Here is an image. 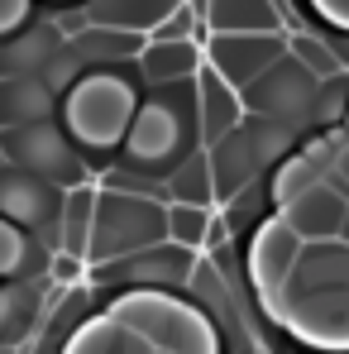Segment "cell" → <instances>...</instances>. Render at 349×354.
I'll return each mask as SVG.
<instances>
[{
  "mask_svg": "<svg viewBox=\"0 0 349 354\" xmlns=\"http://www.w3.org/2000/svg\"><path fill=\"white\" fill-rule=\"evenodd\" d=\"M273 321H283L311 345L349 350V244L345 239H306L287 283L263 301Z\"/></svg>",
  "mask_w": 349,
  "mask_h": 354,
  "instance_id": "obj_1",
  "label": "cell"
},
{
  "mask_svg": "<svg viewBox=\"0 0 349 354\" xmlns=\"http://www.w3.org/2000/svg\"><path fill=\"white\" fill-rule=\"evenodd\" d=\"M106 316H115L129 330H139L153 350L220 354V330H216V321H211L201 306L177 301V297L158 292V288H134V292L115 297V301L106 306Z\"/></svg>",
  "mask_w": 349,
  "mask_h": 354,
  "instance_id": "obj_2",
  "label": "cell"
},
{
  "mask_svg": "<svg viewBox=\"0 0 349 354\" xmlns=\"http://www.w3.org/2000/svg\"><path fill=\"white\" fill-rule=\"evenodd\" d=\"M139 111L134 86L115 72H86L62 96V129L82 149H115L124 144V129Z\"/></svg>",
  "mask_w": 349,
  "mask_h": 354,
  "instance_id": "obj_3",
  "label": "cell"
},
{
  "mask_svg": "<svg viewBox=\"0 0 349 354\" xmlns=\"http://www.w3.org/2000/svg\"><path fill=\"white\" fill-rule=\"evenodd\" d=\"M158 239H168V206L163 201H153L144 192H120V187L96 196V221H91V244H86L91 263L139 254Z\"/></svg>",
  "mask_w": 349,
  "mask_h": 354,
  "instance_id": "obj_4",
  "label": "cell"
},
{
  "mask_svg": "<svg viewBox=\"0 0 349 354\" xmlns=\"http://www.w3.org/2000/svg\"><path fill=\"white\" fill-rule=\"evenodd\" d=\"M0 149H5L10 163L34 168L39 177H48L53 187H82V177H86V168L77 163V149H72L67 129H58L53 120L0 129Z\"/></svg>",
  "mask_w": 349,
  "mask_h": 354,
  "instance_id": "obj_5",
  "label": "cell"
},
{
  "mask_svg": "<svg viewBox=\"0 0 349 354\" xmlns=\"http://www.w3.org/2000/svg\"><path fill=\"white\" fill-rule=\"evenodd\" d=\"M316 77L301 67L296 58H283L273 62V67H263L239 96H244V111L254 106V111H263V115H278V120H296L311 111V101H316Z\"/></svg>",
  "mask_w": 349,
  "mask_h": 354,
  "instance_id": "obj_6",
  "label": "cell"
},
{
  "mask_svg": "<svg viewBox=\"0 0 349 354\" xmlns=\"http://www.w3.org/2000/svg\"><path fill=\"white\" fill-rule=\"evenodd\" d=\"M287 53V34L283 29H268V34H211L206 39V67H216L230 86H249L263 67Z\"/></svg>",
  "mask_w": 349,
  "mask_h": 354,
  "instance_id": "obj_7",
  "label": "cell"
},
{
  "mask_svg": "<svg viewBox=\"0 0 349 354\" xmlns=\"http://www.w3.org/2000/svg\"><path fill=\"white\" fill-rule=\"evenodd\" d=\"M96 268V283H111L115 273H124L129 283H139V288H158V283H191V273H196V249H187V244H149V249H139V254H124V259H101V263H91Z\"/></svg>",
  "mask_w": 349,
  "mask_h": 354,
  "instance_id": "obj_8",
  "label": "cell"
},
{
  "mask_svg": "<svg viewBox=\"0 0 349 354\" xmlns=\"http://www.w3.org/2000/svg\"><path fill=\"white\" fill-rule=\"evenodd\" d=\"M301 244H306V239L296 235L283 216H268V221L254 230V244H249V278H254V288H258L263 301L287 283V273H292V263H296V254H301Z\"/></svg>",
  "mask_w": 349,
  "mask_h": 354,
  "instance_id": "obj_9",
  "label": "cell"
},
{
  "mask_svg": "<svg viewBox=\"0 0 349 354\" xmlns=\"http://www.w3.org/2000/svg\"><path fill=\"white\" fill-rule=\"evenodd\" d=\"M345 211H349V196L340 187H330L326 177L306 192H296L287 206H278V216L287 221L301 239H335L340 225H345Z\"/></svg>",
  "mask_w": 349,
  "mask_h": 354,
  "instance_id": "obj_10",
  "label": "cell"
},
{
  "mask_svg": "<svg viewBox=\"0 0 349 354\" xmlns=\"http://www.w3.org/2000/svg\"><path fill=\"white\" fill-rule=\"evenodd\" d=\"M58 211V196H53V182L39 177L34 168H0V216L15 221L19 230L24 225H44L48 216Z\"/></svg>",
  "mask_w": 349,
  "mask_h": 354,
  "instance_id": "obj_11",
  "label": "cell"
},
{
  "mask_svg": "<svg viewBox=\"0 0 349 354\" xmlns=\"http://www.w3.org/2000/svg\"><path fill=\"white\" fill-rule=\"evenodd\" d=\"M177 149H182L177 115L163 101H144L129 120V129H124V153L134 163H168V158H177Z\"/></svg>",
  "mask_w": 349,
  "mask_h": 354,
  "instance_id": "obj_12",
  "label": "cell"
},
{
  "mask_svg": "<svg viewBox=\"0 0 349 354\" xmlns=\"http://www.w3.org/2000/svg\"><path fill=\"white\" fill-rule=\"evenodd\" d=\"M340 144H345V129H340V134H326V139H316V144H306L301 153H287V158L273 168V182H268L273 201H278V206H287L296 192L316 187L321 177L335 168V153H340Z\"/></svg>",
  "mask_w": 349,
  "mask_h": 354,
  "instance_id": "obj_13",
  "label": "cell"
},
{
  "mask_svg": "<svg viewBox=\"0 0 349 354\" xmlns=\"http://www.w3.org/2000/svg\"><path fill=\"white\" fill-rule=\"evenodd\" d=\"M196 77H201V86H196V120H201V139H206V144H216V139H225L234 124L244 120V96H239V86H230L216 67H201Z\"/></svg>",
  "mask_w": 349,
  "mask_h": 354,
  "instance_id": "obj_14",
  "label": "cell"
},
{
  "mask_svg": "<svg viewBox=\"0 0 349 354\" xmlns=\"http://www.w3.org/2000/svg\"><path fill=\"white\" fill-rule=\"evenodd\" d=\"M53 86L39 77H5L0 82V129H19V124H39L53 120Z\"/></svg>",
  "mask_w": 349,
  "mask_h": 354,
  "instance_id": "obj_15",
  "label": "cell"
},
{
  "mask_svg": "<svg viewBox=\"0 0 349 354\" xmlns=\"http://www.w3.org/2000/svg\"><path fill=\"white\" fill-rule=\"evenodd\" d=\"M62 354H153V345L139 330H129L124 321L101 311L96 321H86V326L72 330V340L62 345Z\"/></svg>",
  "mask_w": 349,
  "mask_h": 354,
  "instance_id": "obj_16",
  "label": "cell"
},
{
  "mask_svg": "<svg viewBox=\"0 0 349 354\" xmlns=\"http://www.w3.org/2000/svg\"><path fill=\"white\" fill-rule=\"evenodd\" d=\"M201 62H206V48L196 39H149L139 53V67L149 82H187L201 72Z\"/></svg>",
  "mask_w": 349,
  "mask_h": 354,
  "instance_id": "obj_17",
  "label": "cell"
},
{
  "mask_svg": "<svg viewBox=\"0 0 349 354\" xmlns=\"http://www.w3.org/2000/svg\"><path fill=\"white\" fill-rule=\"evenodd\" d=\"M206 29L211 34H268L283 29V15L273 0H206Z\"/></svg>",
  "mask_w": 349,
  "mask_h": 354,
  "instance_id": "obj_18",
  "label": "cell"
},
{
  "mask_svg": "<svg viewBox=\"0 0 349 354\" xmlns=\"http://www.w3.org/2000/svg\"><path fill=\"white\" fill-rule=\"evenodd\" d=\"M177 5H182V0H96V5L86 10V19H91V24H115V29L153 34Z\"/></svg>",
  "mask_w": 349,
  "mask_h": 354,
  "instance_id": "obj_19",
  "label": "cell"
},
{
  "mask_svg": "<svg viewBox=\"0 0 349 354\" xmlns=\"http://www.w3.org/2000/svg\"><path fill=\"white\" fill-rule=\"evenodd\" d=\"M39 321V297L24 283H0V345H19Z\"/></svg>",
  "mask_w": 349,
  "mask_h": 354,
  "instance_id": "obj_20",
  "label": "cell"
},
{
  "mask_svg": "<svg viewBox=\"0 0 349 354\" xmlns=\"http://www.w3.org/2000/svg\"><path fill=\"white\" fill-rule=\"evenodd\" d=\"M91 221H96V192L91 187H67V201H62V249L67 254L86 259Z\"/></svg>",
  "mask_w": 349,
  "mask_h": 354,
  "instance_id": "obj_21",
  "label": "cell"
},
{
  "mask_svg": "<svg viewBox=\"0 0 349 354\" xmlns=\"http://www.w3.org/2000/svg\"><path fill=\"white\" fill-rule=\"evenodd\" d=\"M144 44H149V34H139V29H115V24H82V34H77V48L86 53H101V58H139L144 53Z\"/></svg>",
  "mask_w": 349,
  "mask_h": 354,
  "instance_id": "obj_22",
  "label": "cell"
},
{
  "mask_svg": "<svg viewBox=\"0 0 349 354\" xmlns=\"http://www.w3.org/2000/svg\"><path fill=\"white\" fill-rule=\"evenodd\" d=\"M287 58H296L316 82H330V77H340L345 72V58L326 44V39H316L311 29H296V34H287Z\"/></svg>",
  "mask_w": 349,
  "mask_h": 354,
  "instance_id": "obj_23",
  "label": "cell"
},
{
  "mask_svg": "<svg viewBox=\"0 0 349 354\" xmlns=\"http://www.w3.org/2000/svg\"><path fill=\"white\" fill-rule=\"evenodd\" d=\"M173 201H196V206H216V177H211V158L191 153L182 168L173 173Z\"/></svg>",
  "mask_w": 349,
  "mask_h": 354,
  "instance_id": "obj_24",
  "label": "cell"
},
{
  "mask_svg": "<svg viewBox=\"0 0 349 354\" xmlns=\"http://www.w3.org/2000/svg\"><path fill=\"white\" fill-rule=\"evenodd\" d=\"M206 230H211V206H196V201H173L168 206V239L173 244L206 249Z\"/></svg>",
  "mask_w": 349,
  "mask_h": 354,
  "instance_id": "obj_25",
  "label": "cell"
},
{
  "mask_svg": "<svg viewBox=\"0 0 349 354\" xmlns=\"http://www.w3.org/2000/svg\"><path fill=\"white\" fill-rule=\"evenodd\" d=\"M24 259H29V239H24V230H19L15 221L0 216V278H15V273L24 268Z\"/></svg>",
  "mask_w": 349,
  "mask_h": 354,
  "instance_id": "obj_26",
  "label": "cell"
},
{
  "mask_svg": "<svg viewBox=\"0 0 349 354\" xmlns=\"http://www.w3.org/2000/svg\"><path fill=\"white\" fill-rule=\"evenodd\" d=\"M82 273H86V259H82V254H67V249H58V254H53V263H48V278L62 283V288H72Z\"/></svg>",
  "mask_w": 349,
  "mask_h": 354,
  "instance_id": "obj_27",
  "label": "cell"
},
{
  "mask_svg": "<svg viewBox=\"0 0 349 354\" xmlns=\"http://www.w3.org/2000/svg\"><path fill=\"white\" fill-rule=\"evenodd\" d=\"M29 19V0H0V34H15Z\"/></svg>",
  "mask_w": 349,
  "mask_h": 354,
  "instance_id": "obj_28",
  "label": "cell"
},
{
  "mask_svg": "<svg viewBox=\"0 0 349 354\" xmlns=\"http://www.w3.org/2000/svg\"><path fill=\"white\" fill-rule=\"evenodd\" d=\"M316 10L330 19V24H340V29H349V0H316Z\"/></svg>",
  "mask_w": 349,
  "mask_h": 354,
  "instance_id": "obj_29",
  "label": "cell"
},
{
  "mask_svg": "<svg viewBox=\"0 0 349 354\" xmlns=\"http://www.w3.org/2000/svg\"><path fill=\"white\" fill-rule=\"evenodd\" d=\"M335 173L349 182V134H345V144H340V153H335Z\"/></svg>",
  "mask_w": 349,
  "mask_h": 354,
  "instance_id": "obj_30",
  "label": "cell"
},
{
  "mask_svg": "<svg viewBox=\"0 0 349 354\" xmlns=\"http://www.w3.org/2000/svg\"><path fill=\"white\" fill-rule=\"evenodd\" d=\"M335 239H345V244H349V211H345V225H340V235H335Z\"/></svg>",
  "mask_w": 349,
  "mask_h": 354,
  "instance_id": "obj_31",
  "label": "cell"
},
{
  "mask_svg": "<svg viewBox=\"0 0 349 354\" xmlns=\"http://www.w3.org/2000/svg\"><path fill=\"white\" fill-rule=\"evenodd\" d=\"M5 163H10V158H5V149H0V168H5Z\"/></svg>",
  "mask_w": 349,
  "mask_h": 354,
  "instance_id": "obj_32",
  "label": "cell"
},
{
  "mask_svg": "<svg viewBox=\"0 0 349 354\" xmlns=\"http://www.w3.org/2000/svg\"><path fill=\"white\" fill-rule=\"evenodd\" d=\"M345 134H349V115H345Z\"/></svg>",
  "mask_w": 349,
  "mask_h": 354,
  "instance_id": "obj_33",
  "label": "cell"
},
{
  "mask_svg": "<svg viewBox=\"0 0 349 354\" xmlns=\"http://www.w3.org/2000/svg\"><path fill=\"white\" fill-rule=\"evenodd\" d=\"M0 354H10V350H5V345H0Z\"/></svg>",
  "mask_w": 349,
  "mask_h": 354,
  "instance_id": "obj_34",
  "label": "cell"
},
{
  "mask_svg": "<svg viewBox=\"0 0 349 354\" xmlns=\"http://www.w3.org/2000/svg\"><path fill=\"white\" fill-rule=\"evenodd\" d=\"M153 354H168V350H153Z\"/></svg>",
  "mask_w": 349,
  "mask_h": 354,
  "instance_id": "obj_35",
  "label": "cell"
}]
</instances>
